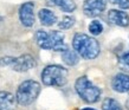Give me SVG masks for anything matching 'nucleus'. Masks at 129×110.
Segmentation results:
<instances>
[{"label":"nucleus","mask_w":129,"mask_h":110,"mask_svg":"<svg viewBox=\"0 0 129 110\" xmlns=\"http://www.w3.org/2000/svg\"><path fill=\"white\" fill-rule=\"evenodd\" d=\"M72 47L77 52V55L86 60L95 59L101 52V46L97 40L85 34V33H76L72 38Z\"/></svg>","instance_id":"1"},{"label":"nucleus","mask_w":129,"mask_h":110,"mask_svg":"<svg viewBox=\"0 0 129 110\" xmlns=\"http://www.w3.org/2000/svg\"><path fill=\"white\" fill-rule=\"evenodd\" d=\"M36 40L38 46L43 50L63 52L68 47L64 42V34L60 31L46 32L44 30H38L36 33Z\"/></svg>","instance_id":"2"},{"label":"nucleus","mask_w":129,"mask_h":110,"mask_svg":"<svg viewBox=\"0 0 129 110\" xmlns=\"http://www.w3.org/2000/svg\"><path fill=\"white\" fill-rule=\"evenodd\" d=\"M69 71L62 65H47L42 71V82L46 87H64L68 83Z\"/></svg>","instance_id":"3"},{"label":"nucleus","mask_w":129,"mask_h":110,"mask_svg":"<svg viewBox=\"0 0 129 110\" xmlns=\"http://www.w3.org/2000/svg\"><path fill=\"white\" fill-rule=\"evenodd\" d=\"M40 91H42V87H40V84L37 81H33V79L24 81L18 87L16 101L19 105L27 106L37 99V97L40 94Z\"/></svg>","instance_id":"4"},{"label":"nucleus","mask_w":129,"mask_h":110,"mask_svg":"<svg viewBox=\"0 0 129 110\" xmlns=\"http://www.w3.org/2000/svg\"><path fill=\"white\" fill-rule=\"evenodd\" d=\"M75 90L84 102L90 103V104L98 102L102 95L101 89L96 87L91 81H89L86 76H82L77 78L75 83Z\"/></svg>","instance_id":"5"},{"label":"nucleus","mask_w":129,"mask_h":110,"mask_svg":"<svg viewBox=\"0 0 129 110\" xmlns=\"http://www.w3.org/2000/svg\"><path fill=\"white\" fill-rule=\"evenodd\" d=\"M37 65V62L33 56L31 55H21L19 57L14 58L13 57V60L10 66L12 67V70L17 71V72H26V71L31 70Z\"/></svg>","instance_id":"6"},{"label":"nucleus","mask_w":129,"mask_h":110,"mask_svg":"<svg viewBox=\"0 0 129 110\" xmlns=\"http://www.w3.org/2000/svg\"><path fill=\"white\" fill-rule=\"evenodd\" d=\"M19 20L25 27H32L35 25V4L31 1L24 3L18 11Z\"/></svg>","instance_id":"7"},{"label":"nucleus","mask_w":129,"mask_h":110,"mask_svg":"<svg viewBox=\"0 0 129 110\" xmlns=\"http://www.w3.org/2000/svg\"><path fill=\"white\" fill-rule=\"evenodd\" d=\"M107 7V0H84L83 13L89 18L100 16Z\"/></svg>","instance_id":"8"},{"label":"nucleus","mask_w":129,"mask_h":110,"mask_svg":"<svg viewBox=\"0 0 129 110\" xmlns=\"http://www.w3.org/2000/svg\"><path fill=\"white\" fill-rule=\"evenodd\" d=\"M108 21L115 26L127 27L129 25V16L127 12L118 11V10H110L108 12Z\"/></svg>","instance_id":"9"},{"label":"nucleus","mask_w":129,"mask_h":110,"mask_svg":"<svg viewBox=\"0 0 129 110\" xmlns=\"http://www.w3.org/2000/svg\"><path fill=\"white\" fill-rule=\"evenodd\" d=\"M111 87L116 92H120V94L129 92V75L125 72L117 74L113 78Z\"/></svg>","instance_id":"10"},{"label":"nucleus","mask_w":129,"mask_h":110,"mask_svg":"<svg viewBox=\"0 0 129 110\" xmlns=\"http://www.w3.org/2000/svg\"><path fill=\"white\" fill-rule=\"evenodd\" d=\"M16 102V97L11 92L0 91V110H13Z\"/></svg>","instance_id":"11"},{"label":"nucleus","mask_w":129,"mask_h":110,"mask_svg":"<svg viewBox=\"0 0 129 110\" xmlns=\"http://www.w3.org/2000/svg\"><path fill=\"white\" fill-rule=\"evenodd\" d=\"M46 4L50 6H56L60 8L63 12L71 13L76 10V3L74 0H46Z\"/></svg>","instance_id":"12"},{"label":"nucleus","mask_w":129,"mask_h":110,"mask_svg":"<svg viewBox=\"0 0 129 110\" xmlns=\"http://www.w3.org/2000/svg\"><path fill=\"white\" fill-rule=\"evenodd\" d=\"M38 17L42 25L44 26H52L57 23V16L49 8H42L38 12Z\"/></svg>","instance_id":"13"},{"label":"nucleus","mask_w":129,"mask_h":110,"mask_svg":"<svg viewBox=\"0 0 129 110\" xmlns=\"http://www.w3.org/2000/svg\"><path fill=\"white\" fill-rule=\"evenodd\" d=\"M62 59L68 66H75V65H77L79 62L77 52L75 51V50H70V49H68V47L62 52Z\"/></svg>","instance_id":"14"},{"label":"nucleus","mask_w":129,"mask_h":110,"mask_svg":"<svg viewBox=\"0 0 129 110\" xmlns=\"http://www.w3.org/2000/svg\"><path fill=\"white\" fill-rule=\"evenodd\" d=\"M102 109L103 110H123L121 104H120L116 99L110 98V97H108V98H106L103 101V103H102Z\"/></svg>","instance_id":"15"},{"label":"nucleus","mask_w":129,"mask_h":110,"mask_svg":"<svg viewBox=\"0 0 129 110\" xmlns=\"http://www.w3.org/2000/svg\"><path fill=\"white\" fill-rule=\"evenodd\" d=\"M75 25V18L71 16H65L63 17L62 20L58 23V28L59 30H69Z\"/></svg>","instance_id":"16"},{"label":"nucleus","mask_w":129,"mask_h":110,"mask_svg":"<svg viewBox=\"0 0 129 110\" xmlns=\"http://www.w3.org/2000/svg\"><path fill=\"white\" fill-rule=\"evenodd\" d=\"M89 31L92 35H100L103 32V25L100 20H92L89 24Z\"/></svg>","instance_id":"17"},{"label":"nucleus","mask_w":129,"mask_h":110,"mask_svg":"<svg viewBox=\"0 0 129 110\" xmlns=\"http://www.w3.org/2000/svg\"><path fill=\"white\" fill-rule=\"evenodd\" d=\"M118 66L123 72L129 74V52H125L124 55L118 57Z\"/></svg>","instance_id":"18"},{"label":"nucleus","mask_w":129,"mask_h":110,"mask_svg":"<svg viewBox=\"0 0 129 110\" xmlns=\"http://www.w3.org/2000/svg\"><path fill=\"white\" fill-rule=\"evenodd\" d=\"M111 4L116 5L120 8L123 10H129V0H109Z\"/></svg>","instance_id":"19"},{"label":"nucleus","mask_w":129,"mask_h":110,"mask_svg":"<svg viewBox=\"0 0 129 110\" xmlns=\"http://www.w3.org/2000/svg\"><path fill=\"white\" fill-rule=\"evenodd\" d=\"M13 60V57H3L0 58V65L1 66H10Z\"/></svg>","instance_id":"20"},{"label":"nucleus","mask_w":129,"mask_h":110,"mask_svg":"<svg viewBox=\"0 0 129 110\" xmlns=\"http://www.w3.org/2000/svg\"><path fill=\"white\" fill-rule=\"evenodd\" d=\"M125 108H127V110H129V97H128V99L125 101Z\"/></svg>","instance_id":"21"},{"label":"nucleus","mask_w":129,"mask_h":110,"mask_svg":"<svg viewBox=\"0 0 129 110\" xmlns=\"http://www.w3.org/2000/svg\"><path fill=\"white\" fill-rule=\"evenodd\" d=\"M82 110H96V109H94V108H84Z\"/></svg>","instance_id":"22"},{"label":"nucleus","mask_w":129,"mask_h":110,"mask_svg":"<svg viewBox=\"0 0 129 110\" xmlns=\"http://www.w3.org/2000/svg\"><path fill=\"white\" fill-rule=\"evenodd\" d=\"M1 21H3V17L0 16V23H1Z\"/></svg>","instance_id":"23"}]
</instances>
